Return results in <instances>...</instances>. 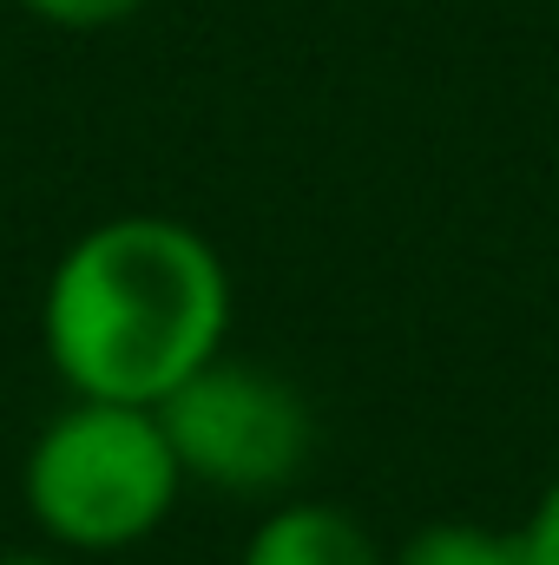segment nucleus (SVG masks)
Listing matches in <instances>:
<instances>
[{
	"mask_svg": "<svg viewBox=\"0 0 559 565\" xmlns=\"http://www.w3.org/2000/svg\"><path fill=\"white\" fill-rule=\"evenodd\" d=\"M231 335V270L184 217L126 211L80 231L40 296V342L66 395L158 408Z\"/></svg>",
	"mask_w": 559,
	"mask_h": 565,
	"instance_id": "1",
	"label": "nucleus"
},
{
	"mask_svg": "<svg viewBox=\"0 0 559 565\" xmlns=\"http://www.w3.org/2000/svg\"><path fill=\"white\" fill-rule=\"evenodd\" d=\"M184 487L191 480L171 454L158 408L80 402V395L33 434L20 467V500L33 526L66 553L145 546L171 520Z\"/></svg>",
	"mask_w": 559,
	"mask_h": 565,
	"instance_id": "2",
	"label": "nucleus"
},
{
	"mask_svg": "<svg viewBox=\"0 0 559 565\" xmlns=\"http://www.w3.org/2000/svg\"><path fill=\"white\" fill-rule=\"evenodd\" d=\"M158 422L171 434V454L191 487L251 493V500L283 493L316 447L309 402L283 375L238 355H218L184 388H171L158 402Z\"/></svg>",
	"mask_w": 559,
	"mask_h": 565,
	"instance_id": "3",
	"label": "nucleus"
},
{
	"mask_svg": "<svg viewBox=\"0 0 559 565\" xmlns=\"http://www.w3.org/2000/svg\"><path fill=\"white\" fill-rule=\"evenodd\" d=\"M238 565H389L376 533L336 500H283L244 540Z\"/></svg>",
	"mask_w": 559,
	"mask_h": 565,
	"instance_id": "4",
	"label": "nucleus"
},
{
	"mask_svg": "<svg viewBox=\"0 0 559 565\" xmlns=\"http://www.w3.org/2000/svg\"><path fill=\"white\" fill-rule=\"evenodd\" d=\"M389 565H527V559H520V533H494L481 520H428L389 553Z\"/></svg>",
	"mask_w": 559,
	"mask_h": 565,
	"instance_id": "5",
	"label": "nucleus"
},
{
	"mask_svg": "<svg viewBox=\"0 0 559 565\" xmlns=\"http://www.w3.org/2000/svg\"><path fill=\"white\" fill-rule=\"evenodd\" d=\"M13 7H27L33 20L66 26V33H106V26H126L145 0H13Z\"/></svg>",
	"mask_w": 559,
	"mask_h": 565,
	"instance_id": "6",
	"label": "nucleus"
},
{
	"mask_svg": "<svg viewBox=\"0 0 559 565\" xmlns=\"http://www.w3.org/2000/svg\"><path fill=\"white\" fill-rule=\"evenodd\" d=\"M514 533H520V559L527 565H559V473L540 487L534 513H527Z\"/></svg>",
	"mask_w": 559,
	"mask_h": 565,
	"instance_id": "7",
	"label": "nucleus"
},
{
	"mask_svg": "<svg viewBox=\"0 0 559 565\" xmlns=\"http://www.w3.org/2000/svg\"><path fill=\"white\" fill-rule=\"evenodd\" d=\"M0 565H60V559H53V553H33V546H27V553H0Z\"/></svg>",
	"mask_w": 559,
	"mask_h": 565,
	"instance_id": "8",
	"label": "nucleus"
}]
</instances>
